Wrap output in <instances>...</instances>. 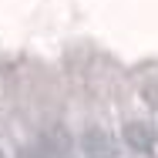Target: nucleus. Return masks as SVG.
<instances>
[{
  "label": "nucleus",
  "instance_id": "1",
  "mask_svg": "<svg viewBox=\"0 0 158 158\" xmlns=\"http://www.w3.org/2000/svg\"><path fill=\"white\" fill-rule=\"evenodd\" d=\"M81 148H84V155H88V158H121V145L114 141L111 131H104L101 125L84 128V135H81Z\"/></svg>",
  "mask_w": 158,
  "mask_h": 158
},
{
  "label": "nucleus",
  "instance_id": "2",
  "mask_svg": "<svg viewBox=\"0 0 158 158\" xmlns=\"http://www.w3.org/2000/svg\"><path fill=\"white\" fill-rule=\"evenodd\" d=\"M24 158H71V138L64 128H51L47 135H40L37 148H31Z\"/></svg>",
  "mask_w": 158,
  "mask_h": 158
},
{
  "label": "nucleus",
  "instance_id": "3",
  "mask_svg": "<svg viewBox=\"0 0 158 158\" xmlns=\"http://www.w3.org/2000/svg\"><path fill=\"white\" fill-rule=\"evenodd\" d=\"M125 141L135 152H152L155 148V128L141 125V121H131V125H125Z\"/></svg>",
  "mask_w": 158,
  "mask_h": 158
},
{
  "label": "nucleus",
  "instance_id": "4",
  "mask_svg": "<svg viewBox=\"0 0 158 158\" xmlns=\"http://www.w3.org/2000/svg\"><path fill=\"white\" fill-rule=\"evenodd\" d=\"M0 158H3V155H0Z\"/></svg>",
  "mask_w": 158,
  "mask_h": 158
}]
</instances>
